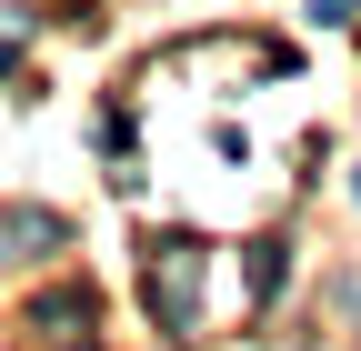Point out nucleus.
<instances>
[{
    "instance_id": "2",
    "label": "nucleus",
    "mask_w": 361,
    "mask_h": 351,
    "mask_svg": "<svg viewBox=\"0 0 361 351\" xmlns=\"http://www.w3.org/2000/svg\"><path fill=\"white\" fill-rule=\"evenodd\" d=\"M30 331H40V341H61V351L90 341V291H51V301H30Z\"/></svg>"
},
{
    "instance_id": "3",
    "label": "nucleus",
    "mask_w": 361,
    "mask_h": 351,
    "mask_svg": "<svg viewBox=\"0 0 361 351\" xmlns=\"http://www.w3.org/2000/svg\"><path fill=\"white\" fill-rule=\"evenodd\" d=\"M0 241H11V251H51L61 221H51V211H11V221H0Z\"/></svg>"
},
{
    "instance_id": "1",
    "label": "nucleus",
    "mask_w": 361,
    "mask_h": 351,
    "mask_svg": "<svg viewBox=\"0 0 361 351\" xmlns=\"http://www.w3.org/2000/svg\"><path fill=\"white\" fill-rule=\"evenodd\" d=\"M151 312H161V331L201 321V251L191 241H151Z\"/></svg>"
}]
</instances>
